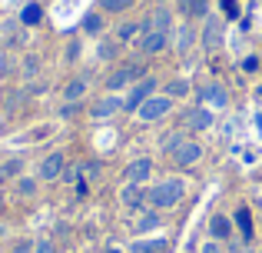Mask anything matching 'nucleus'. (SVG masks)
Masks as SVG:
<instances>
[{
	"label": "nucleus",
	"instance_id": "nucleus-1",
	"mask_svg": "<svg viewBox=\"0 0 262 253\" xmlns=\"http://www.w3.org/2000/svg\"><path fill=\"white\" fill-rule=\"evenodd\" d=\"M186 197V180H179V177H163V180H156L153 187H146V200L153 210H173L183 203Z\"/></svg>",
	"mask_w": 262,
	"mask_h": 253
},
{
	"label": "nucleus",
	"instance_id": "nucleus-2",
	"mask_svg": "<svg viewBox=\"0 0 262 253\" xmlns=\"http://www.w3.org/2000/svg\"><path fill=\"white\" fill-rule=\"evenodd\" d=\"M146 64L143 60H123V64H116L113 70L103 77V93H126L129 87L136 84V80L146 77Z\"/></svg>",
	"mask_w": 262,
	"mask_h": 253
},
{
	"label": "nucleus",
	"instance_id": "nucleus-3",
	"mask_svg": "<svg viewBox=\"0 0 262 253\" xmlns=\"http://www.w3.org/2000/svg\"><path fill=\"white\" fill-rule=\"evenodd\" d=\"M153 93H160V77H156V73H146L143 80H136V84L123 93V113H136Z\"/></svg>",
	"mask_w": 262,
	"mask_h": 253
},
{
	"label": "nucleus",
	"instance_id": "nucleus-4",
	"mask_svg": "<svg viewBox=\"0 0 262 253\" xmlns=\"http://www.w3.org/2000/svg\"><path fill=\"white\" fill-rule=\"evenodd\" d=\"M226 40V20L219 17V13H209V17L203 20V27H199V47H203L206 53H216L219 47H223Z\"/></svg>",
	"mask_w": 262,
	"mask_h": 253
},
{
	"label": "nucleus",
	"instance_id": "nucleus-5",
	"mask_svg": "<svg viewBox=\"0 0 262 253\" xmlns=\"http://www.w3.org/2000/svg\"><path fill=\"white\" fill-rule=\"evenodd\" d=\"M173 104L176 100H169L166 93H153V97L136 110V120H140V124H160V120H166L169 113H173Z\"/></svg>",
	"mask_w": 262,
	"mask_h": 253
},
{
	"label": "nucleus",
	"instance_id": "nucleus-6",
	"mask_svg": "<svg viewBox=\"0 0 262 253\" xmlns=\"http://www.w3.org/2000/svg\"><path fill=\"white\" fill-rule=\"evenodd\" d=\"M179 24V13L173 4H153V10L143 17V30H166L173 33V27Z\"/></svg>",
	"mask_w": 262,
	"mask_h": 253
},
{
	"label": "nucleus",
	"instance_id": "nucleus-7",
	"mask_svg": "<svg viewBox=\"0 0 262 253\" xmlns=\"http://www.w3.org/2000/svg\"><path fill=\"white\" fill-rule=\"evenodd\" d=\"M169 47H173V33H166V30H143L140 40H136V50L143 57H160Z\"/></svg>",
	"mask_w": 262,
	"mask_h": 253
},
{
	"label": "nucleus",
	"instance_id": "nucleus-8",
	"mask_svg": "<svg viewBox=\"0 0 262 253\" xmlns=\"http://www.w3.org/2000/svg\"><path fill=\"white\" fill-rule=\"evenodd\" d=\"M196 100H199L203 107H209L212 113L229 110V90H226V87L219 84V80H209V84H203V87H199Z\"/></svg>",
	"mask_w": 262,
	"mask_h": 253
},
{
	"label": "nucleus",
	"instance_id": "nucleus-9",
	"mask_svg": "<svg viewBox=\"0 0 262 253\" xmlns=\"http://www.w3.org/2000/svg\"><path fill=\"white\" fill-rule=\"evenodd\" d=\"M192 47H199V27L192 20H179L173 27V50L186 60L192 53Z\"/></svg>",
	"mask_w": 262,
	"mask_h": 253
},
{
	"label": "nucleus",
	"instance_id": "nucleus-10",
	"mask_svg": "<svg viewBox=\"0 0 262 253\" xmlns=\"http://www.w3.org/2000/svg\"><path fill=\"white\" fill-rule=\"evenodd\" d=\"M212 127H216V113H212L209 107H203V104L189 107V110L183 113V130L186 133H206V130H212Z\"/></svg>",
	"mask_w": 262,
	"mask_h": 253
},
{
	"label": "nucleus",
	"instance_id": "nucleus-11",
	"mask_svg": "<svg viewBox=\"0 0 262 253\" xmlns=\"http://www.w3.org/2000/svg\"><path fill=\"white\" fill-rule=\"evenodd\" d=\"M90 120H113L116 113H123V93H103L86 107Z\"/></svg>",
	"mask_w": 262,
	"mask_h": 253
},
{
	"label": "nucleus",
	"instance_id": "nucleus-12",
	"mask_svg": "<svg viewBox=\"0 0 262 253\" xmlns=\"http://www.w3.org/2000/svg\"><path fill=\"white\" fill-rule=\"evenodd\" d=\"M203 157H206V147L196 140V137H186V140L179 143V150H176L173 157H169V160H173L179 170H189V167H196Z\"/></svg>",
	"mask_w": 262,
	"mask_h": 253
},
{
	"label": "nucleus",
	"instance_id": "nucleus-13",
	"mask_svg": "<svg viewBox=\"0 0 262 253\" xmlns=\"http://www.w3.org/2000/svg\"><path fill=\"white\" fill-rule=\"evenodd\" d=\"M63 170H67V153H63V150H53V153H47L43 160L37 163L40 183H57L60 177H63Z\"/></svg>",
	"mask_w": 262,
	"mask_h": 253
},
{
	"label": "nucleus",
	"instance_id": "nucleus-14",
	"mask_svg": "<svg viewBox=\"0 0 262 253\" xmlns=\"http://www.w3.org/2000/svg\"><path fill=\"white\" fill-rule=\"evenodd\" d=\"M153 170H156L153 157H133V160L126 163V170H123V177H126V183H143V187H146V183L153 180Z\"/></svg>",
	"mask_w": 262,
	"mask_h": 253
},
{
	"label": "nucleus",
	"instance_id": "nucleus-15",
	"mask_svg": "<svg viewBox=\"0 0 262 253\" xmlns=\"http://www.w3.org/2000/svg\"><path fill=\"white\" fill-rule=\"evenodd\" d=\"M179 20H192V24H203L212 13V0H173Z\"/></svg>",
	"mask_w": 262,
	"mask_h": 253
},
{
	"label": "nucleus",
	"instance_id": "nucleus-16",
	"mask_svg": "<svg viewBox=\"0 0 262 253\" xmlns=\"http://www.w3.org/2000/svg\"><path fill=\"white\" fill-rule=\"evenodd\" d=\"M120 203L126 210H133V213H143V210L149 207L146 187H143V183H126V187H120Z\"/></svg>",
	"mask_w": 262,
	"mask_h": 253
},
{
	"label": "nucleus",
	"instance_id": "nucleus-17",
	"mask_svg": "<svg viewBox=\"0 0 262 253\" xmlns=\"http://www.w3.org/2000/svg\"><path fill=\"white\" fill-rule=\"evenodd\" d=\"M160 227H163V213H160V210H153V207H146L133 220V233L136 237H146V233H153V230H160Z\"/></svg>",
	"mask_w": 262,
	"mask_h": 253
},
{
	"label": "nucleus",
	"instance_id": "nucleus-18",
	"mask_svg": "<svg viewBox=\"0 0 262 253\" xmlns=\"http://www.w3.org/2000/svg\"><path fill=\"white\" fill-rule=\"evenodd\" d=\"M86 93H90V77H86V73H77V77H70L63 84L60 97H63V100H86Z\"/></svg>",
	"mask_w": 262,
	"mask_h": 253
},
{
	"label": "nucleus",
	"instance_id": "nucleus-19",
	"mask_svg": "<svg viewBox=\"0 0 262 253\" xmlns=\"http://www.w3.org/2000/svg\"><path fill=\"white\" fill-rule=\"evenodd\" d=\"M140 33H143V20H136V17H126V20H120V24H116L113 37L120 40L123 47H126V44H133V40H140Z\"/></svg>",
	"mask_w": 262,
	"mask_h": 253
},
{
	"label": "nucleus",
	"instance_id": "nucleus-20",
	"mask_svg": "<svg viewBox=\"0 0 262 253\" xmlns=\"http://www.w3.org/2000/svg\"><path fill=\"white\" fill-rule=\"evenodd\" d=\"M232 227H236V223H232L226 213H212L209 217V240H219V243L232 240Z\"/></svg>",
	"mask_w": 262,
	"mask_h": 253
},
{
	"label": "nucleus",
	"instance_id": "nucleus-21",
	"mask_svg": "<svg viewBox=\"0 0 262 253\" xmlns=\"http://www.w3.org/2000/svg\"><path fill=\"white\" fill-rule=\"evenodd\" d=\"M17 20L24 27H40V20H43V4H40V0H24Z\"/></svg>",
	"mask_w": 262,
	"mask_h": 253
},
{
	"label": "nucleus",
	"instance_id": "nucleus-22",
	"mask_svg": "<svg viewBox=\"0 0 262 253\" xmlns=\"http://www.w3.org/2000/svg\"><path fill=\"white\" fill-rule=\"evenodd\" d=\"M80 27H83V37H103V33H106V13L103 10H90Z\"/></svg>",
	"mask_w": 262,
	"mask_h": 253
},
{
	"label": "nucleus",
	"instance_id": "nucleus-23",
	"mask_svg": "<svg viewBox=\"0 0 262 253\" xmlns=\"http://www.w3.org/2000/svg\"><path fill=\"white\" fill-rule=\"evenodd\" d=\"M186 140V130L183 127H176V130H166V133L160 137V143H156V150H160L163 157H173L176 150H179V143Z\"/></svg>",
	"mask_w": 262,
	"mask_h": 253
},
{
	"label": "nucleus",
	"instance_id": "nucleus-24",
	"mask_svg": "<svg viewBox=\"0 0 262 253\" xmlns=\"http://www.w3.org/2000/svg\"><path fill=\"white\" fill-rule=\"evenodd\" d=\"M189 90H192V80L189 77H173V80L163 84V93H166L169 100H186V97H189Z\"/></svg>",
	"mask_w": 262,
	"mask_h": 253
},
{
	"label": "nucleus",
	"instance_id": "nucleus-25",
	"mask_svg": "<svg viewBox=\"0 0 262 253\" xmlns=\"http://www.w3.org/2000/svg\"><path fill=\"white\" fill-rule=\"evenodd\" d=\"M136 7V0H96V10H103L106 17H123Z\"/></svg>",
	"mask_w": 262,
	"mask_h": 253
},
{
	"label": "nucleus",
	"instance_id": "nucleus-26",
	"mask_svg": "<svg viewBox=\"0 0 262 253\" xmlns=\"http://www.w3.org/2000/svg\"><path fill=\"white\" fill-rule=\"evenodd\" d=\"M96 40H100V44H96V57L113 64V60L120 57V47H123V44H120L116 37H106V33H103V37H96Z\"/></svg>",
	"mask_w": 262,
	"mask_h": 253
},
{
	"label": "nucleus",
	"instance_id": "nucleus-27",
	"mask_svg": "<svg viewBox=\"0 0 262 253\" xmlns=\"http://www.w3.org/2000/svg\"><path fill=\"white\" fill-rule=\"evenodd\" d=\"M13 190H17V197H37V190H40V177H30V173L17 177V180H13Z\"/></svg>",
	"mask_w": 262,
	"mask_h": 253
},
{
	"label": "nucleus",
	"instance_id": "nucleus-28",
	"mask_svg": "<svg viewBox=\"0 0 262 253\" xmlns=\"http://www.w3.org/2000/svg\"><path fill=\"white\" fill-rule=\"evenodd\" d=\"M232 223L243 230V243H249V240H252V213H249V207H236Z\"/></svg>",
	"mask_w": 262,
	"mask_h": 253
},
{
	"label": "nucleus",
	"instance_id": "nucleus-29",
	"mask_svg": "<svg viewBox=\"0 0 262 253\" xmlns=\"http://www.w3.org/2000/svg\"><path fill=\"white\" fill-rule=\"evenodd\" d=\"M20 77H24L27 84L40 77V57H37V53H27V57L20 60Z\"/></svg>",
	"mask_w": 262,
	"mask_h": 253
},
{
	"label": "nucleus",
	"instance_id": "nucleus-30",
	"mask_svg": "<svg viewBox=\"0 0 262 253\" xmlns=\"http://www.w3.org/2000/svg\"><path fill=\"white\" fill-rule=\"evenodd\" d=\"M80 113H83V100H63V107L57 110L60 120H77Z\"/></svg>",
	"mask_w": 262,
	"mask_h": 253
},
{
	"label": "nucleus",
	"instance_id": "nucleus-31",
	"mask_svg": "<svg viewBox=\"0 0 262 253\" xmlns=\"http://www.w3.org/2000/svg\"><path fill=\"white\" fill-rule=\"evenodd\" d=\"M80 57H83V37H73L70 44H67V50H63V60L67 64H77Z\"/></svg>",
	"mask_w": 262,
	"mask_h": 253
},
{
	"label": "nucleus",
	"instance_id": "nucleus-32",
	"mask_svg": "<svg viewBox=\"0 0 262 253\" xmlns=\"http://www.w3.org/2000/svg\"><path fill=\"white\" fill-rule=\"evenodd\" d=\"M24 167H27L24 157H10V160H4V170H7V177H10V180L24 177Z\"/></svg>",
	"mask_w": 262,
	"mask_h": 253
},
{
	"label": "nucleus",
	"instance_id": "nucleus-33",
	"mask_svg": "<svg viewBox=\"0 0 262 253\" xmlns=\"http://www.w3.org/2000/svg\"><path fill=\"white\" fill-rule=\"evenodd\" d=\"M13 73H20L17 60H13V53H4L0 57V77H13Z\"/></svg>",
	"mask_w": 262,
	"mask_h": 253
},
{
	"label": "nucleus",
	"instance_id": "nucleus-34",
	"mask_svg": "<svg viewBox=\"0 0 262 253\" xmlns=\"http://www.w3.org/2000/svg\"><path fill=\"white\" fill-rule=\"evenodd\" d=\"M33 253H60L57 240H53V237H40V240H33Z\"/></svg>",
	"mask_w": 262,
	"mask_h": 253
},
{
	"label": "nucleus",
	"instance_id": "nucleus-35",
	"mask_svg": "<svg viewBox=\"0 0 262 253\" xmlns=\"http://www.w3.org/2000/svg\"><path fill=\"white\" fill-rule=\"evenodd\" d=\"M53 133V124H43V127H37V130H30V143H37V140H47V137Z\"/></svg>",
	"mask_w": 262,
	"mask_h": 253
},
{
	"label": "nucleus",
	"instance_id": "nucleus-36",
	"mask_svg": "<svg viewBox=\"0 0 262 253\" xmlns=\"http://www.w3.org/2000/svg\"><path fill=\"white\" fill-rule=\"evenodd\" d=\"M199 253H226V247L219 240H206L203 247H199Z\"/></svg>",
	"mask_w": 262,
	"mask_h": 253
},
{
	"label": "nucleus",
	"instance_id": "nucleus-37",
	"mask_svg": "<svg viewBox=\"0 0 262 253\" xmlns=\"http://www.w3.org/2000/svg\"><path fill=\"white\" fill-rule=\"evenodd\" d=\"M13 253H33V240H27V237H20V240L13 243Z\"/></svg>",
	"mask_w": 262,
	"mask_h": 253
},
{
	"label": "nucleus",
	"instance_id": "nucleus-38",
	"mask_svg": "<svg viewBox=\"0 0 262 253\" xmlns=\"http://www.w3.org/2000/svg\"><path fill=\"white\" fill-rule=\"evenodd\" d=\"M77 197H80V200H86V197H90V183H86V177H80V180H77Z\"/></svg>",
	"mask_w": 262,
	"mask_h": 253
},
{
	"label": "nucleus",
	"instance_id": "nucleus-39",
	"mask_svg": "<svg viewBox=\"0 0 262 253\" xmlns=\"http://www.w3.org/2000/svg\"><path fill=\"white\" fill-rule=\"evenodd\" d=\"M243 67H246V70L252 73V70H256V67H259V60H256V57H246V64H243Z\"/></svg>",
	"mask_w": 262,
	"mask_h": 253
},
{
	"label": "nucleus",
	"instance_id": "nucleus-40",
	"mask_svg": "<svg viewBox=\"0 0 262 253\" xmlns=\"http://www.w3.org/2000/svg\"><path fill=\"white\" fill-rule=\"evenodd\" d=\"M10 180V177H7V170H4V163H0V187H4V183Z\"/></svg>",
	"mask_w": 262,
	"mask_h": 253
},
{
	"label": "nucleus",
	"instance_id": "nucleus-41",
	"mask_svg": "<svg viewBox=\"0 0 262 253\" xmlns=\"http://www.w3.org/2000/svg\"><path fill=\"white\" fill-rule=\"evenodd\" d=\"M103 253H123L120 247H113V243H110V247H103Z\"/></svg>",
	"mask_w": 262,
	"mask_h": 253
},
{
	"label": "nucleus",
	"instance_id": "nucleus-42",
	"mask_svg": "<svg viewBox=\"0 0 262 253\" xmlns=\"http://www.w3.org/2000/svg\"><path fill=\"white\" fill-rule=\"evenodd\" d=\"M4 237H7V227H4V223H0V240H4Z\"/></svg>",
	"mask_w": 262,
	"mask_h": 253
},
{
	"label": "nucleus",
	"instance_id": "nucleus-43",
	"mask_svg": "<svg viewBox=\"0 0 262 253\" xmlns=\"http://www.w3.org/2000/svg\"><path fill=\"white\" fill-rule=\"evenodd\" d=\"M256 100H262V87H256Z\"/></svg>",
	"mask_w": 262,
	"mask_h": 253
},
{
	"label": "nucleus",
	"instance_id": "nucleus-44",
	"mask_svg": "<svg viewBox=\"0 0 262 253\" xmlns=\"http://www.w3.org/2000/svg\"><path fill=\"white\" fill-rule=\"evenodd\" d=\"M153 4H173V0H153Z\"/></svg>",
	"mask_w": 262,
	"mask_h": 253
},
{
	"label": "nucleus",
	"instance_id": "nucleus-45",
	"mask_svg": "<svg viewBox=\"0 0 262 253\" xmlns=\"http://www.w3.org/2000/svg\"><path fill=\"white\" fill-rule=\"evenodd\" d=\"M0 250H4V243H0Z\"/></svg>",
	"mask_w": 262,
	"mask_h": 253
},
{
	"label": "nucleus",
	"instance_id": "nucleus-46",
	"mask_svg": "<svg viewBox=\"0 0 262 253\" xmlns=\"http://www.w3.org/2000/svg\"><path fill=\"white\" fill-rule=\"evenodd\" d=\"M256 253H262V250H256Z\"/></svg>",
	"mask_w": 262,
	"mask_h": 253
}]
</instances>
